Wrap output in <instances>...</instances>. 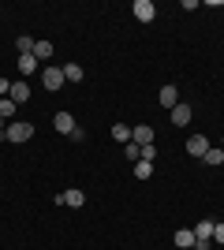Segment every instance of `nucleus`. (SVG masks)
<instances>
[{
    "label": "nucleus",
    "mask_w": 224,
    "mask_h": 250,
    "mask_svg": "<svg viewBox=\"0 0 224 250\" xmlns=\"http://www.w3.org/2000/svg\"><path fill=\"white\" fill-rule=\"evenodd\" d=\"M161 104H164V108H176V104H180V94H176V86H161Z\"/></svg>",
    "instance_id": "12"
},
{
    "label": "nucleus",
    "mask_w": 224,
    "mask_h": 250,
    "mask_svg": "<svg viewBox=\"0 0 224 250\" xmlns=\"http://www.w3.org/2000/svg\"><path fill=\"white\" fill-rule=\"evenodd\" d=\"M153 176V165L149 161H135V179H149Z\"/></svg>",
    "instance_id": "19"
},
{
    "label": "nucleus",
    "mask_w": 224,
    "mask_h": 250,
    "mask_svg": "<svg viewBox=\"0 0 224 250\" xmlns=\"http://www.w3.org/2000/svg\"><path fill=\"white\" fill-rule=\"evenodd\" d=\"M187 153H191V157H205V153H209V138H205V135H191V138H187Z\"/></svg>",
    "instance_id": "5"
},
{
    "label": "nucleus",
    "mask_w": 224,
    "mask_h": 250,
    "mask_svg": "<svg viewBox=\"0 0 224 250\" xmlns=\"http://www.w3.org/2000/svg\"><path fill=\"white\" fill-rule=\"evenodd\" d=\"M64 79L67 83H82V67L79 63H64Z\"/></svg>",
    "instance_id": "18"
},
{
    "label": "nucleus",
    "mask_w": 224,
    "mask_h": 250,
    "mask_svg": "<svg viewBox=\"0 0 224 250\" xmlns=\"http://www.w3.org/2000/svg\"><path fill=\"white\" fill-rule=\"evenodd\" d=\"M15 49H19V56L34 52V38H26V34H22V38H15Z\"/></svg>",
    "instance_id": "20"
},
{
    "label": "nucleus",
    "mask_w": 224,
    "mask_h": 250,
    "mask_svg": "<svg viewBox=\"0 0 224 250\" xmlns=\"http://www.w3.org/2000/svg\"><path fill=\"white\" fill-rule=\"evenodd\" d=\"M53 127L60 131V135H71L79 124H75V116H71V112H56V116H53Z\"/></svg>",
    "instance_id": "7"
},
{
    "label": "nucleus",
    "mask_w": 224,
    "mask_h": 250,
    "mask_svg": "<svg viewBox=\"0 0 224 250\" xmlns=\"http://www.w3.org/2000/svg\"><path fill=\"white\" fill-rule=\"evenodd\" d=\"M112 138H116L120 146H127V142H131V127L127 124H112Z\"/></svg>",
    "instance_id": "17"
},
{
    "label": "nucleus",
    "mask_w": 224,
    "mask_h": 250,
    "mask_svg": "<svg viewBox=\"0 0 224 250\" xmlns=\"http://www.w3.org/2000/svg\"><path fill=\"white\" fill-rule=\"evenodd\" d=\"M213 224L217 220H198V224H194V247H202V243H213Z\"/></svg>",
    "instance_id": "3"
},
{
    "label": "nucleus",
    "mask_w": 224,
    "mask_h": 250,
    "mask_svg": "<svg viewBox=\"0 0 224 250\" xmlns=\"http://www.w3.org/2000/svg\"><path fill=\"white\" fill-rule=\"evenodd\" d=\"M11 94V83H8V79H0V97H8Z\"/></svg>",
    "instance_id": "24"
},
{
    "label": "nucleus",
    "mask_w": 224,
    "mask_h": 250,
    "mask_svg": "<svg viewBox=\"0 0 224 250\" xmlns=\"http://www.w3.org/2000/svg\"><path fill=\"white\" fill-rule=\"evenodd\" d=\"M15 108H19V104L11 101V97H0V120H4V124H11V120H15Z\"/></svg>",
    "instance_id": "14"
},
{
    "label": "nucleus",
    "mask_w": 224,
    "mask_h": 250,
    "mask_svg": "<svg viewBox=\"0 0 224 250\" xmlns=\"http://www.w3.org/2000/svg\"><path fill=\"white\" fill-rule=\"evenodd\" d=\"M4 138H8V142H30V138H34V124H26V120H11Z\"/></svg>",
    "instance_id": "1"
},
{
    "label": "nucleus",
    "mask_w": 224,
    "mask_h": 250,
    "mask_svg": "<svg viewBox=\"0 0 224 250\" xmlns=\"http://www.w3.org/2000/svg\"><path fill=\"white\" fill-rule=\"evenodd\" d=\"M64 194V206H71V209H82L86 206V194L82 190H60Z\"/></svg>",
    "instance_id": "13"
},
{
    "label": "nucleus",
    "mask_w": 224,
    "mask_h": 250,
    "mask_svg": "<svg viewBox=\"0 0 224 250\" xmlns=\"http://www.w3.org/2000/svg\"><path fill=\"white\" fill-rule=\"evenodd\" d=\"M19 71H22V79H26V75H34V71H41V63H38V56H34V52L19 56Z\"/></svg>",
    "instance_id": "10"
},
{
    "label": "nucleus",
    "mask_w": 224,
    "mask_h": 250,
    "mask_svg": "<svg viewBox=\"0 0 224 250\" xmlns=\"http://www.w3.org/2000/svg\"><path fill=\"white\" fill-rule=\"evenodd\" d=\"M213 243H217V247H224V220H217V224H213Z\"/></svg>",
    "instance_id": "21"
},
{
    "label": "nucleus",
    "mask_w": 224,
    "mask_h": 250,
    "mask_svg": "<svg viewBox=\"0 0 224 250\" xmlns=\"http://www.w3.org/2000/svg\"><path fill=\"white\" fill-rule=\"evenodd\" d=\"M221 149H224V138H221Z\"/></svg>",
    "instance_id": "25"
},
{
    "label": "nucleus",
    "mask_w": 224,
    "mask_h": 250,
    "mask_svg": "<svg viewBox=\"0 0 224 250\" xmlns=\"http://www.w3.org/2000/svg\"><path fill=\"white\" fill-rule=\"evenodd\" d=\"M34 56H38V63H45L53 56V42H34Z\"/></svg>",
    "instance_id": "16"
},
{
    "label": "nucleus",
    "mask_w": 224,
    "mask_h": 250,
    "mask_svg": "<svg viewBox=\"0 0 224 250\" xmlns=\"http://www.w3.org/2000/svg\"><path fill=\"white\" fill-rule=\"evenodd\" d=\"M41 83H45V90H49V94H56V90L67 83V79H64V67H53V63H49V67H41Z\"/></svg>",
    "instance_id": "2"
},
{
    "label": "nucleus",
    "mask_w": 224,
    "mask_h": 250,
    "mask_svg": "<svg viewBox=\"0 0 224 250\" xmlns=\"http://www.w3.org/2000/svg\"><path fill=\"white\" fill-rule=\"evenodd\" d=\"M191 116H194V112H191V104H183V101H180L176 108H172V124H176V127H187V124H191Z\"/></svg>",
    "instance_id": "8"
},
{
    "label": "nucleus",
    "mask_w": 224,
    "mask_h": 250,
    "mask_svg": "<svg viewBox=\"0 0 224 250\" xmlns=\"http://www.w3.org/2000/svg\"><path fill=\"white\" fill-rule=\"evenodd\" d=\"M142 161H149V165H153V161H157V146H142Z\"/></svg>",
    "instance_id": "23"
},
{
    "label": "nucleus",
    "mask_w": 224,
    "mask_h": 250,
    "mask_svg": "<svg viewBox=\"0 0 224 250\" xmlns=\"http://www.w3.org/2000/svg\"><path fill=\"white\" fill-rule=\"evenodd\" d=\"M123 153H127V157H131V161H142V149H139V146H135V142H127V146H123Z\"/></svg>",
    "instance_id": "22"
},
{
    "label": "nucleus",
    "mask_w": 224,
    "mask_h": 250,
    "mask_svg": "<svg viewBox=\"0 0 224 250\" xmlns=\"http://www.w3.org/2000/svg\"><path fill=\"white\" fill-rule=\"evenodd\" d=\"M135 19L139 22H153V15H157V4H153V0H135Z\"/></svg>",
    "instance_id": "4"
},
{
    "label": "nucleus",
    "mask_w": 224,
    "mask_h": 250,
    "mask_svg": "<svg viewBox=\"0 0 224 250\" xmlns=\"http://www.w3.org/2000/svg\"><path fill=\"white\" fill-rule=\"evenodd\" d=\"M202 165H209V168H217V165H224V149L221 146H209V153L202 157Z\"/></svg>",
    "instance_id": "15"
},
{
    "label": "nucleus",
    "mask_w": 224,
    "mask_h": 250,
    "mask_svg": "<svg viewBox=\"0 0 224 250\" xmlns=\"http://www.w3.org/2000/svg\"><path fill=\"white\" fill-rule=\"evenodd\" d=\"M176 250H194V231L191 228H180V231H176Z\"/></svg>",
    "instance_id": "11"
},
{
    "label": "nucleus",
    "mask_w": 224,
    "mask_h": 250,
    "mask_svg": "<svg viewBox=\"0 0 224 250\" xmlns=\"http://www.w3.org/2000/svg\"><path fill=\"white\" fill-rule=\"evenodd\" d=\"M11 101L15 104H22V101H30V86H26V79H19V83H11Z\"/></svg>",
    "instance_id": "9"
},
{
    "label": "nucleus",
    "mask_w": 224,
    "mask_h": 250,
    "mask_svg": "<svg viewBox=\"0 0 224 250\" xmlns=\"http://www.w3.org/2000/svg\"><path fill=\"white\" fill-rule=\"evenodd\" d=\"M131 142H135V146H153V127H146V124H142V127H131Z\"/></svg>",
    "instance_id": "6"
}]
</instances>
